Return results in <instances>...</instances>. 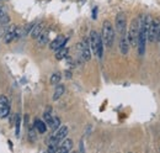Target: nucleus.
<instances>
[{
  "label": "nucleus",
  "mask_w": 160,
  "mask_h": 153,
  "mask_svg": "<svg viewBox=\"0 0 160 153\" xmlns=\"http://www.w3.org/2000/svg\"><path fill=\"white\" fill-rule=\"evenodd\" d=\"M90 47L94 52V55H96L99 58H102L103 56V42H102V38L101 36L98 34V31L92 30L90 32Z\"/></svg>",
  "instance_id": "nucleus-1"
},
{
  "label": "nucleus",
  "mask_w": 160,
  "mask_h": 153,
  "mask_svg": "<svg viewBox=\"0 0 160 153\" xmlns=\"http://www.w3.org/2000/svg\"><path fill=\"white\" fill-rule=\"evenodd\" d=\"M101 38H102V42L106 47L111 48L113 42H115V31H113V26L110 21H105L103 25H102V35H101Z\"/></svg>",
  "instance_id": "nucleus-2"
},
{
  "label": "nucleus",
  "mask_w": 160,
  "mask_h": 153,
  "mask_svg": "<svg viewBox=\"0 0 160 153\" xmlns=\"http://www.w3.org/2000/svg\"><path fill=\"white\" fill-rule=\"evenodd\" d=\"M138 34H139V21H138V18H134V19L132 20V22H131L129 31H128V34H127L129 45L133 46V47H137Z\"/></svg>",
  "instance_id": "nucleus-3"
},
{
  "label": "nucleus",
  "mask_w": 160,
  "mask_h": 153,
  "mask_svg": "<svg viewBox=\"0 0 160 153\" xmlns=\"http://www.w3.org/2000/svg\"><path fill=\"white\" fill-rule=\"evenodd\" d=\"M67 135H68V127L67 126H59L54 131V134L51 136L48 146H58L60 142L67 137Z\"/></svg>",
  "instance_id": "nucleus-4"
},
{
  "label": "nucleus",
  "mask_w": 160,
  "mask_h": 153,
  "mask_svg": "<svg viewBox=\"0 0 160 153\" xmlns=\"http://www.w3.org/2000/svg\"><path fill=\"white\" fill-rule=\"evenodd\" d=\"M115 25H116V31L120 34V36L126 35V29H127V19L124 13H118L115 19Z\"/></svg>",
  "instance_id": "nucleus-5"
},
{
  "label": "nucleus",
  "mask_w": 160,
  "mask_h": 153,
  "mask_svg": "<svg viewBox=\"0 0 160 153\" xmlns=\"http://www.w3.org/2000/svg\"><path fill=\"white\" fill-rule=\"evenodd\" d=\"M159 27H160V20L152 19V22H150L149 29H148V37H147L149 42H155V41H157Z\"/></svg>",
  "instance_id": "nucleus-6"
},
{
  "label": "nucleus",
  "mask_w": 160,
  "mask_h": 153,
  "mask_svg": "<svg viewBox=\"0 0 160 153\" xmlns=\"http://www.w3.org/2000/svg\"><path fill=\"white\" fill-rule=\"evenodd\" d=\"M10 114V101L5 95H0V119H5Z\"/></svg>",
  "instance_id": "nucleus-7"
},
{
  "label": "nucleus",
  "mask_w": 160,
  "mask_h": 153,
  "mask_svg": "<svg viewBox=\"0 0 160 153\" xmlns=\"http://www.w3.org/2000/svg\"><path fill=\"white\" fill-rule=\"evenodd\" d=\"M80 55H81V57L84 61H90V58H91V53H90V42H89V40H84L81 43H80Z\"/></svg>",
  "instance_id": "nucleus-8"
},
{
  "label": "nucleus",
  "mask_w": 160,
  "mask_h": 153,
  "mask_svg": "<svg viewBox=\"0 0 160 153\" xmlns=\"http://www.w3.org/2000/svg\"><path fill=\"white\" fill-rule=\"evenodd\" d=\"M72 148H73V141H72V140H69V138H68V140H65V138H64L59 145L57 146V151H56V152H64L65 153V152H69Z\"/></svg>",
  "instance_id": "nucleus-9"
},
{
  "label": "nucleus",
  "mask_w": 160,
  "mask_h": 153,
  "mask_svg": "<svg viewBox=\"0 0 160 153\" xmlns=\"http://www.w3.org/2000/svg\"><path fill=\"white\" fill-rule=\"evenodd\" d=\"M120 51L123 56L128 55V51H129V41L127 37V34L126 35H122L120 40Z\"/></svg>",
  "instance_id": "nucleus-10"
},
{
  "label": "nucleus",
  "mask_w": 160,
  "mask_h": 153,
  "mask_svg": "<svg viewBox=\"0 0 160 153\" xmlns=\"http://www.w3.org/2000/svg\"><path fill=\"white\" fill-rule=\"evenodd\" d=\"M67 38L64 37V36H58V37L56 38L54 41H52V43H51V50H53V51H57L58 48H60V47H63L65 43H67Z\"/></svg>",
  "instance_id": "nucleus-11"
},
{
  "label": "nucleus",
  "mask_w": 160,
  "mask_h": 153,
  "mask_svg": "<svg viewBox=\"0 0 160 153\" xmlns=\"http://www.w3.org/2000/svg\"><path fill=\"white\" fill-rule=\"evenodd\" d=\"M43 27H44V25H43L42 22H40V24H35L33 27H32V30H31V32H30L31 37L32 38L38 37L41 34H42V31H43Z\"/></svg>",
  "instance_id": "nucleus-12"
},
{
  "label": "nucleus",
  "mask_w": 160,
  "mask_h": 153,
  "mask_svg": "<svg viewBox=\"0 0 160 153\" xmlns=\"http://www.w3.org/2000/svg\"><path fill=\"white\" fill-rule=\"evenodd\" d=\"M64 92H65V87L63 84H57L56 89H54V93H53V100L54 101L59 100L60 98L63 96V94H64Z\"/></svg>",
  "instance_id": "nucleus-13"
},
{
  "label": "nucleus",
  "mask_w": 160,
  "mask_h": 153,
  "mask_svg": "<svg viewBox=\"0 0 160 153\" xmlns=\"http://www.w3.org/2000/svg\"><path fill=\"white\" fill-rule=\"evenodd\" d=\"M35 129L38 134H46L47 131V124L44 121H41V120H35Z\"/></svg>",
  "instance_id": "nucleus-14"
},
{
  "label": "nucleus",
  "mask_w": 160,
  "mask_h": 153,
  "mask_svg": "<svg viewBox=\"0 0 160 153\" xmlns=\"http://www.w3.org/2000/svg\"><path fill=\"white\" fill-rule=\"evenodd\" d=\"M36 40H37L40 46H46L48 43V40H49V32L48 31H42V34Z\"/></svg>",
  "instance_id": "nucleus-15"
},
{
  "label": "nucleus",
  "mask_w": 160,
  "mask_h": 153,
  "mask_svg": "<svg viewBox=\"0 0 160 153\" xmlns=\"http://www.w3.org/2000/svg\"><path fill=\"white\" fill-rule=\"evenodd\" d=\"M67 55H68V48L63 46V47H60V48L57 50V52H56V58H57L58 61H60V59H63L64 57H67Z\"/></svg>",
  "instance_id": "nucleus-16"
},
{
  "label": "nucleus",
  "mask_w": 160,
  "mask_h": 153,
  "mask_svg": "<svg viewBox=\"0 0 160 153\" xmlns=\"http://www.w3.org/2000/svg\"><path fill=\"white\" fill-rule=\"evenodd\" d=\"M60 79H62V74H60L59 72H56V73H53V74L51 76L49 82H51L52 85H57V84H59Z\"/></svg>",
  "instance_id": "nucleus-17"
},
{
  "label": "nucleus",
  "mask_w": 160,
  "mask_h": 153,
  "mask_svg": "<svg viewBox=\"0 0 160 153\" xmlns=\"http://www.w3.org/2000/svg\"><path fill=\"white\" fill-rule=\"evenodd\" d=\"M43 119H44V122L49 126L51 124H52V121H53V116H52V114H51V111L48 110V111H46L44 114H43Z\"/></svg>",
  "instance_id": "nucleus-18"
},
{
  "label": "nucleus",
  "mask_w": 160,
  "mask_h": 153,
  "mask_svg": "<svg viewBox=\"0 0 160 153\" xmlns=\"http://www.w3.org/2000/svg\"><path fill=\"white\" fill-rule=\"evenodd\" d=\"M60 126V120L59 117H53V121H52V124L49 125V127L53 130V131H56L58 127Z\"/></svg>",
  "instance_id": "nucleus-19"
},
{
  "label": "nucleus",
  "mask_w": 160,
  "mask_h": 153,
  "mask_svg": "<svg viewBox=\"0 0 160 153\" xmlns=\"http://www.w3.org/2000/svg\"><path fill=\"white\" fill-rule=\"evenodd\" d=\"M20 115L18 114L15 117V126H16V136L19 137L20 136Z\"/></svg>",
  "instance_id": "nucleus-20"
},
{
  "label": "nucleus",
  "mask_w": 160,
  "mask_h": 153,
  "mask_svg": "<svg viewBox=\"0 0 160 153\" xmlns=\"http://www.w3.org/2000/svg\"><path fill=\"white\" fill-rule=\"evenodd\" d=\"M9 22H10V18L8 16V14H6L5 16L0 18V26H6Z\"/></svg>",
  "instance_id": "nucleus-21"
},
{
  "label": "nucleus",
  "mask_w": 160,
  "mask_h": 153,
  "mask_svg": "<svg viewBox=\"0 0 160 153\" xmlns=\"http://www.w3.org/2000/svg\"><path fill=\"white\" fill-rule=\"evenodd\" d=\"M28 138H30L31 142H33V141L36 140V134H35V130H33V129L30 130V132H28Z\"/></svg>",
  "instance_id": "nucleus-22"
},
{
  "label": "nucleus",
  "mask_w": 160,
  "mask_h": 153,
  "mask_svg": "<svg viewBox=\"0 0 160 153\" xmlns=\"http://www.w3.org/2000/svg\"><path fill=\"white\" fill-rule=\"evenodd\" d=\"M6 15V11L2 9V8H0V18H2V16H5Z\"/></svg>",
  "instance_id": "nucleus-23"
},
{
  "label": "nucleus",
  "mask_w": 160,
  "mask_h": 153,
  "mask_svg": "<svg viewBox=\"0 0 160 153\" xmlns=\"http://www.w3.org/2000/svg\"><path fill=\"white\" fill-rule=\"evenodd\" d=\"M157 41L160 42V27H159V31H158V36H157Z\"/></svg>",
  "instance_id": "nucleus-24"
},
{
  "label": "nucleus",
  "mask_w": 160,
  "mask_h": 153,
  "mask_svg": "<svg viewBox=\"0 0 160 153\" xmlns=\"http://www.w3.org/2000/svg\"><path fill=\"white\" fill-rule=\"evenodd\" d=\"M0 8H2V5H1V4H0Z\"/></svg>",
  "instance_id": "nucleus-25"
}]
</instances>
